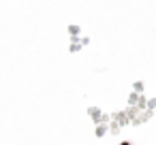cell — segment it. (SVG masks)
<instances>
[{
    "mask_svg": "<svg viewBox=\"0 0 156 145\" xmlns=\"http://www.w3.org/2000/svg\"><path fill=\"white\" fill-rule=\"evenodd\" d=\"M120 145H130V143H126V141H124V143H120Z\"/></svg>",
    "mask_w": 156,
    "mask_h": 145,
    "instance_id": "obj_1",
    "label": "cell"
}]
</instances>
